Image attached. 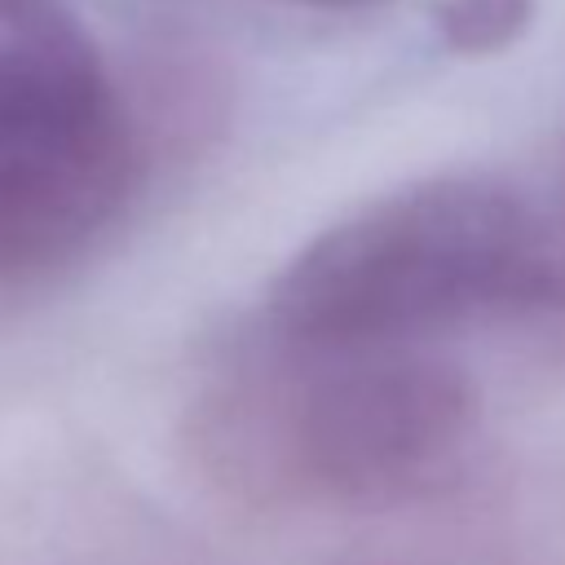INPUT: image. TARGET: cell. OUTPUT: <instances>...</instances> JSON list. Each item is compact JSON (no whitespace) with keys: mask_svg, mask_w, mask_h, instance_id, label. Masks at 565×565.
Instances as JSON below:
<instances>
[{"mask_svg":"<svg viewBox=\"0 0 565 565\" xmlns=\"http://www.w3.org/2000/svg\"><path fill=\"white\" fill-rule=\"evenodd\" d=\"M141 181L137 128L75 40L0 75V296L79 260Z\"/></svg>","mask_w":565,"mask_h":565,"instance_id":"obj_3","label":"cell"},{"mask_svg":"<svg viewBox=\"0 0 565 565\" xmlns=\"http://www.w3.org/2000/svg\"><path fill=\"white\" fill-rule=\"evenodd\" d=\"M565 309V190L433 177L322 230L269 287L300 344H411L486 313Z\"/></svg>","mask_w":565,"mask_h":565,"instance_id":"obj_2","label":"cell"},{"mask_svg":"<svg viewBox=\"0 0 565 565\" xmlns=\"http://www.w3.org/2000/svg\"><path fill=\"white\" fill-rule=\"evenodd\" d=\"M291 4H309V9H366V4H384V0H291Z\"/></svg>","mask_w":565,"mask_h":565,"instance_id":"obj_5","label":"cell"},{"mask_svg":"<svg viewBox=\"0 0 565 565\" xmlns=\"http://www.w3.org/2000/svg\"><path fill=\"white\" fill-rule=\"evenodd\" d=\"M539 0H441L433 9L437 35L459 57H494L512 49L530 22Z\"/></svg>","mask_w":565,"mask_h":565,"instance_id":"obj_4","label":"cell"},{"mask_svg":"<svg viewBox=\"0 0 565 565\" xmlns=\"http://www.w3.org/2000/svg\"><path fill=\"white\" fill-rule=\"evenodd\" d=\"M274 331V327H269ZM472 380L411 344H300L225 366L194 402L203 472L247 503L393 512L441 499L472 463Z\"/></svg>","mask_w":565,"mask_h":565,"instance_id":"obj_1","label":"cell"}]
</instances>
